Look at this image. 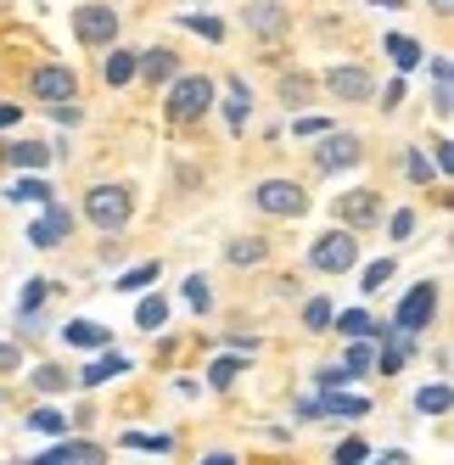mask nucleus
I'll use <instances>...</instances> for the list:
<instances>
[{"mask_svg": "<svg viewBox=\"0 0 454 465\" xmlns=\"http://www.w3.org/2000/svg\"><path fill=\"white\" fill-rule=\"evenodd\" d=\"M102 74H107V84H129V79H135V56L113 45V56H107V68H102Z\"/></svg>", "mask_w": 454, "mask_h": 465, "instance_id": "6ab92c4d", "label": "nucleus"}, {"mask_svg": "<svg viewBox=\"0 0 454 465\" xmlns=\"http://www.w3.org/2000/svg\"><path fill=\"white\" fill-rule=\"evenodd\" d=\"M236 376H242V364H236V359H213V371H208V381H213V387H231Z\"/></svg>", "mask_w": 454, "mask_h": 465, "instance_id": "473e14b6", "label": "nucleus"}, {"mask_svg": "<svg viewBox=\"0 0 454 465\" xmlns=\"http://www.w3.org/2000/svg\"><path fill=\"white\" fill-rule=\"evenodd\" d=\"M163 320H169V303H163V297H146V303L135 309V325H141V331H157Z\"/></svg>", "mask_w": 454, "mask_h": 465, "instance_id": "412c9836", "label": "nucleus"}, {"mask_svg": "<svg viewBox=\"0 0 454 465\" xmlns=\"http://www.w3.org/2000/svg\"><path fill=\"white\" fill-rule=\"evenodd\" d=\"M387 281H393V258H376L370 270H365V292H381Z\"/></svg>", "mask_w": 454, "mask_h": 465, "instance_id": "c85d7f7f", "label": "nucleus"}, {"mask_svg": "<svg viewBox=\"0 0 454 465\" xmlns=\"http://www.w3.org/2000/svg\"><path fill=\"white\" fill-rule=\"evenodd\" d=\"M365 454H370V449H365V438H348V443L337 449V465H365Z\"/></svg>", "mask_w": 454, "mask_h": 465, "instance_id": "72a5a7b5", "label": "nucleus"}, {"mask_svg": "<svg viewBox=\"0 0 454 465\" xmlns=\"http://www.w3.org/2000/svg\"><path fill=\"white\" fill-rule=\"evenodd\" d=\"M449 404H454L449 381H432V387H420V392H415V410H420V415H449Z\"/></svg>", "mask_w": 454, "mask_h": 465, "instance_id": "ddd939ff", "label": "nucleus"}, {"mask_svg": "<svg viewBox=\"0 0 454 465\" xmlns=\"http://www.w3.org/2000/svg\"><path fill=\"white\" fill-rule=\"evenodd\" d=\"M303 95H309V79H298V74L281 79V102H303Z\"/></svg>", "mask_w": 454, "mask_h": 465, "instance_id": "e433bc0d", "label": "nucleus"}, {"mask_svg": "<svg viewBox=\"0 0 454 465\" xmlns=\"http://www.w3.org/2000/svg\"><path fill=\"white\" fill-rule=\"evenodd\" d=\"M51 113H56V124H79V107H74V102H62V107H51Z\"/></svg>", "mask_w": 454, "mask_h": 465, "instance_id": "c03bdc74", "label": "nucleus"}, {"mask_svg": "<svg viewBox=\"0 0 454 465\" xmlns=\"http://www.w3.org/2000/svg\"><path fill=\"white\" fill-rule=\"evenodd\" d=\"M6 157L17 163V169H45V163H51V146H45V141H17V146H6Z\"/></svg>", "mask_w": 454, "mask_h": 465, "instance_id": "4468645a", "label": "nucleus"}, {"mask_svg": "<svg viewBox=\"0 0 454 465\" xmlns=\"http://www.w3.org/2000/svg\"><path fill=\"white\" fill-rule=\"evenodd\" d=\"M432 314H438V286L420 281V286L404 297V303H399V331H404V337H415V331L432 325Z\"/></svg>", "mask_w": 454, "mask_h": 465, "instance_id": "423d86ee", "label": "nucleus"}, {"mask_svg": "<svg viewBox=\"0 0 454 465\" xmlns=\"http://www.w3.org/2000/svg\"><path fill=\"white\" fill-rule=\"evenodd\" d=\"M208 107H213V79H202V74L174 79V90H169V118H174V124L202 118Z\"/></svg>", "mask_w": 454, "mask_h": 465, "instance_id": "f257e3e1", "label": "nucleus"}, {"mask_svg": "<svg viewBox=\"0 0 454 465\" xmlns=\"http://www.w3.org/2000/svg\"><path fill=\"white\" fill-rule=\"evenodd\" d=\"M202 465H236V460H231V454H208Z\"/></svg>", "mask_w": 454, "mask_h": 465, "instance_id": "49530a36", "label": "nucleus"}, {"mask_svg": "<svg viewBox=\"0 0 454 465\" xmlns=\"http://www.w3.org/2000/svg\"><path fill=\"white\" fill-rule=\"evenodd\" d=\"M0 12H6V0H0Z\"/></svg>", "mask_w": 454, "mask_h": 465, "instance_id": "09e8293b", "label": "nucleus"}, {"mask_svg": "<svg viewBox=\"0 0 454 465\" xmlns=\"http://www.w3.org/2000/svg\"><path fill=\"white\" fill-rule=\"evenodd\" d=\"M129 449H146V454H169V438H129Z\"/></svg>", "mask_w": 454, "mask_h": 465, "instance_id": "79ce46f5", "label": "nucleus"}, {"mask_svg": "<svg viewBox=\"0 0 454 465\" xmlns=\"http://www.w3.org/2000/svg\"><path fill=\"white\" fill-rule=\"evenodd\" d=\"M410 230H415V213H393V236H399V242L410 236Z\"/></svg>", "mask_w": 454, "mask_h": 465, "instance_id": "37998d69", "label": "nucleus"}, {"mask_svg": "<svg viewBox=\"0 0 454 465\" xmlns=\"http://www.w3.org/2000/svg\"><path fill=\"white\" fill-rule=\"evenodd\" d=\"M432 6H438V17H449V12H454V0H432Z\"/></svg>", "mask_w": 454, "mask_h": 465, "instance_id": "de8ad7c7", "label": "nucleus"}, {"mask_svg": "<svg viewBox=\"0 0 454 465\" xmlns=\"http://www.w3.org/2000/svg\"><path fill=\"white\" fill-rule=\"evenodd\" d=\"M337 208H342V219H348V224H370V219L381 213V203H376V191H348V196H342Z\"/></svg>", "mask_w": 454, "mask_h": 465, "instance_id": "f8f14e48", "label": "nucleus"}, {"mask_svg": "<svg viewBox=\"0 0 454 465\" xmlns=\"http://www.w3.org/2000/svg\"><path fill=\"white\" fill-rule=\"evenodd\" d=\"M320 410H331V415H365L370 404H365V398H353V392H331V398H326Z\"/></svg>", "mask_w": 454, "mask_h": 465, "instance_id": "5701e85b", "label": "nucleus"}, {"mask_svg": "<svg viewBox=\"0 0 454 465\" xmlns=\"http://www.w3.org/2000/svg\"><path fill=\"white\" fill-rule=\"evenodd\" d=\"M23 118V107H12V102H0V129H6V124H17Z\"/></svg>", "mask_w": 454, "mask_h": 465, "instance_id": "a18cd8bd", "label": "nucleus"}, {"mask_svg": "<svg viewBox=\"0 0 454 465\" xmlns=\"http://www.w3.org/2000/svg\"><path fill=\"white\" fill-rule=\"evenodd\" d=\"M12 203H51V191H45V180H23V185H12Z\"/></svg>", "mask_w": 454, "mask_h": 465, "instance_id": "bb28decb", "label": "nucleus"}, {"mask_svg": "<svg viewBox=\"0 0 454 465\" xmlns=\"http://www.w3.org/2000/svg\"><path fill=\"white\" fill-rule=\"evenodd\" d=\"M28 426L51 431V438H68V415H56V410H35V415H28Z\"/></svg>", "mask_w": 454, "mask_h": 465, "instance_id": "4be33fe9", "label": "nucleus"}, {"mask_svg": "<svg viewBox=\"0 0 454 465\" xmlns=\"http://www.w3.org/2000/svg\"><path fill=\"white\" fill-rule=\"evenodd\" d=\"M123 371H129V359H123V353H113V359H95L79 381H90V387H95V381H113V376H123Z\"/></svg>", "mask_w": 454, "mask_h": 465, "instance_id": "f3484780", "label": "nucleus"}, {"mask_svg": "<svg viewBox=\"0 0 454 465\" xmlns=\"http://www.w3.org/2000/svg\"><path fill=\"white\" fill-rule=\"evenodd\" d=\"M252 203L264 208V213H275V219H298L309 208V196H303L298 180H264V185L252 191Z\"/></svg>", "mask_w": 454, "mask_h": 465, "instance_id": "20e7f679", "label": "nucleus"}, {"mask_svg": "<svg viewBox=\"0 0 454 465\" xmlns=\"http://www.w3.org/2000/svg\"><path fill=\"white\" fill-rule=\"evenodd\" d=\"M185 23H191V28H197V35H202V40H219V35H224V28H219V17H185Z\"/></svg>", "mask_w": 454, "mask_h": 465, "instance_id": "ea45409f", "label": "nucleus"}, {"mask_svg": "<svg viewBox=\"0 0 454 465\" xmlns=\"http://www.w3.org/2000/svg\"><path fill=\"white\" fill-rule=\"evenodd\" d=\"M185 303H191V309H208V303H213V292H208L202 275H191V281H185Z\"/></svg>", "mask_w": 454, "mask_h": 465, "instance_id": "2f4dec72", "label": "nucleus"}, {"mask_svg": "<svg viewBox=\"0 0 454 465\" xmlns=\"http://www.w3.org/2000/svg\"><path fill=\"white\" fill-rule=\"evenodd\" d=\"M314 270H326V275H342L360 263V242H353V230H331V236H320L314 252H309Z\"/></svg>", "mask_w": 454, "mask_h": 465, "instance_id": "7ed1b4c3", "label": "nucleus"}, {"mask_svg": "<svg viewBox=\"0 0 454 465\" xmlns=\"http://www.w3.org/2000/svg\"><path fill=\"white\" fill-rule=\"evenodd\" d=\"M326 90H331V95H342V102H365L376 84H370V74H365V68H353V62H348V68H331V74H326Z\"/></svg>", "mask_w": 454, "mask_h": 465, "instance_id": "6e6552de", "label": "nucleus"}, {"mask_svg": "<svg viewBox=\"0 0 454 465\" xmlns=\"http://www.w3.org/2000/svg\"><path fill=\"white\" fill-rule=\"evenodd\" d=\"M62 337H68L74 348H102V342H107V331L95 325V320H68V331H62Z\"/></svg>", "mask_w": 454, "mask_h": 465, "instance_id": "dca6fc26", "label": "nucleus"}, {"mask_svg": "<svg viewBox=\"0 0 454 465\" xmlns=\"http://www.w3.org/2000/svg\"><path fill=\"white\" fill-rule=\"evenodd\" d=\"M35 387H40V392H62V387H68V371H62V364H40V371H35Z\"/></svg>", "mask_w": 454, "mask_h": 465, "instance_id": "393cba45", "label": "nucleus"}, {"mask_svg": "<svg viewBox=\"0 0 454 465\" xmlns=\"http://www.w3.org/2000/svg\"><path fill=\"white\" fill-rule=\"evenodd\" d=\"M370 364H376V359H370V348H365V342H353V348H348V359H342V371H348V376H365Z\"/></svg>", "mask_w": 454, "mask_h": 465, "instance_id": "cd10ccee", "label": "nucleus"}, {"mask_svg": "<svg viewBox=\"0 0 454 465\" xmlns=\"http://www.w3.org/2000/svg\"><path fill=\"white\" fill-rule=\"evenodd\" d=\"M157 281V263H141V270H129L123 281H118V292H141V286H152Z\"/></svg>", "mask_w": 454, "mask_h": 465, "instance_id": "7c9ffc66", "label": "nucleus"}, {"mask_svg": "<svg viewBox=\"0 0 454 465\" xmlns=\"http://www.w3.org/2000/svg\"><path fill=\"white\" fill-rule=\"evenodd\" d=\"M74 35L84 45H113L118 40V12L113 6H79L74 12Z\"/></svg>", "mask_w": 454, "mask_h": 465, "instance_id": "39448f33", "label": "nucleus"}, {"mask_svg": "<svg viewBox=\"0 0 454 465\" xmlns=\"http://www.w3.org/2000/svg\"><path fill=\"white\" fill-rule=\"evenodd\" d=\"M84 213L102 224V230H123L129 213H135V203H129V191H123V185H95V191L84 196Z\"/></svg>", "mask_w": 454, "mask_h": 465, "instance_id": "f03ea898", "label": "nucleus"}, {"mask_svg": "<svg viewBox=\"0 0 454 465\" xmlns=\"http://www.w3.org/2000/svg\"><path fill=\"white\" fill-rule=\"evenodd\" d=\"M68 230H74V213L51 203V208H45V219H35V230H28V242H35V247L45 252V247H56L62 236H68Z\"/></svg>", "mask_w": 454, "mask_h": 465, "instance_id": "9d476101", "label": "nucleus"}, {"mask_svg": "<svg viewBox=\"0 0 454 465\" xmlns=\"http://www.w3.org/2000/svg\"><path fill=\"white\" fill-rule=\"evenodd\" d=\"M35 465H79V449H74V443H62V449H51V454H40Z\"/></svg>", "mask_w": 454, "mask_h": 465, "instance_id": "c9c22d12", "label": "nucleus"}, {"mask_svg": "<svg viewBox=\"0 0 454 465\" xmlns=\"http://www.w3.org/2000/svg\"><path fill=\"white\" fill-rule=\"evenodd\" d=\"M247 107H252L247 84H242V79H231V90H224V118H231V129H242V124H247Z\"/></svg>", "mask_w": 454, "mask_h": 465, "instance_id": "2eb2a0df", "label": "nucleus"}, {"mask_svg": "<svg viewBox=\"0 0 454 465\" xmlns=\"http://www.w3.org/2000/svg\"><path fill=\"white\" fill-rule=\"evenodd\" d=\"M174 62H180L174 51H146V56H135V74L152 79V84H169L174 79Z\"/></svg>", "mask_w": 454, "mask_h": 465, "instance_id": "9b49d317", "label": "nucleus"}, {"mask_svg": "<svg viewBox=\"0 0 454 465\" xmlns=\"http://www.w3.org/2000/svg\"><path fill=\"white\" fill-rule=\"evenodd\" d=\"M320 169L326 174H337V169H353L360 163V135H326V146H320Z\"/></svg>", "mask_w": 454, "mask_h": 465, "instance_id": "1a4fd4ad", "label": "nucleus"}, {"mask_svg": "<svg viewBox=\"0 0 454 465\" xmlns=\"http://www.w3.org/2000/svg\"><path fill=\"white\" fill-rule=\"evenodd\" d=\"M331 320H337V331H342V337H353V342H360L365 331H370V314H360V309H348V314H331Z\"/></svg>", "mask_w": 454, "mask_h": 465, "instance_id": "b1692460", "label": "nucleus"}, {"mask_svg": "<svg viewBox=\"0 0 454 465\" xmlns=\"http://www.w3.org/2000/svg\"><path fill=\"white\" fill-rule=\"evenodd\" d=\"M404 353H410V337H404V331H393V348L381 353V376H393L399 364H404Z\"/></svg>", "mask_w": 454, "mask_h": 465, "instance_id": "a878e982", "label": "nucleus"}, {"mask_svg": "<svg viewBox=\"0 0 454 465\" xmlns=\"http://www.w3.org/2000/svg\"><path fill=\"white\" fill-rule=\"evenodd\" d=\"M387 56H393L399 68H420V45L404 40V35H387Z\"/></svg>", "mask_w": 454, "mask_h": 465, "instance_id": "aec40b11", "label": "nucleus"}, {"mask_svg": "<svg viewBox=\"0 0 454 465\" xmlns=\"http://www.w3.org/2000/svg\"><path fill=\"white\" fill-rule=\"evenodd\" d=\"M45 303V281H28V292H23V314H35Z\"/></svg>", "mask_w": 454, "mask_h": 465, "instance_id": "58836bf2", "label": "nucleus"}, {"mask_svg": "<svg viewBox=\"0 0 454 465\" xmlns=\"http://www.w3.org/2000/svg\"><path fill=\"white\" fill-rule=\"evenodd\" d=\"M291 135H326V118H298V124H291Z\"/></svg>", "mask_w": 454, "mask_h": 465, "instance_id": "a19ab883", "label": "nucleus"}, {"mask_svg": "<svg viewBox=\"0 0 454 465\" xmlns=\"http://www.w3.org/2000/svg\"><path fill=\"white\" fill-rule=\"evenodd\" d=\"M342 381H353V376L342 371V364H326V371H320V387H326V392H337Z\"/></svg>", "mask_w": 454, "mask_h": 465, "instance_id": "4c0bfd02", "label": "nucleus"}, {"mask_svg": "<svg viewBox=\"0 0 454 465\" xmlns=\"http://www.w3.org/2000/svg\"><path fill=\"white\" fill-rule=\"evenodd\" d=\"M303 325H309V331H326V325H331V303H326V297H314V303L303 309Z\"/></svg>", "mask_w": 454, "mask_h": 465, "instance_id": "c756f323", "label": "nucleus"}, {"mask_svg": "<svg viewBox=\"0 0 454 465\" xmlns=\"http://www.w3.org/2000/svg\"><path fill=\"white\" fill-rule=\"evenodd\" d=\"M258 258H264V242H252V236L231 247V263H258Z\"/></svg>", "mask_w": 454, "mask_h": 465, "instance_id": "f704fd0d", "label": "nucleus"}, {"mask_svg": "<svg viewBox=\"0 0 454 465\" xmlns=\"http://www.w3.org/2000/svg\"><path fill=\"white\" fill-rule=\"evenodd\" d=\"M74 90H79V79H74V68H62V62H45V68L35 74V95H40V102H51V107L74 102Z\"/></svg>", "mask_w": 454, "mask_h": 465, "instance_id": "0eeeda50", "label": "nucleus"}, {"mask_svg": "<svg viewBox=\"0 0 454 465\" xmlns=\"http://www.w3.org/2000/svg\"><path fill=\"white\" fill-rule=\"evenodd\" d=\"M247 23L258 28V35H281V28H286V12H281V6H252Z\"/></svg>", "mask_w": 454, "mask_h": 465, "instance_id": "a211bd4d", "label": "nucleus"}]
</instances>
